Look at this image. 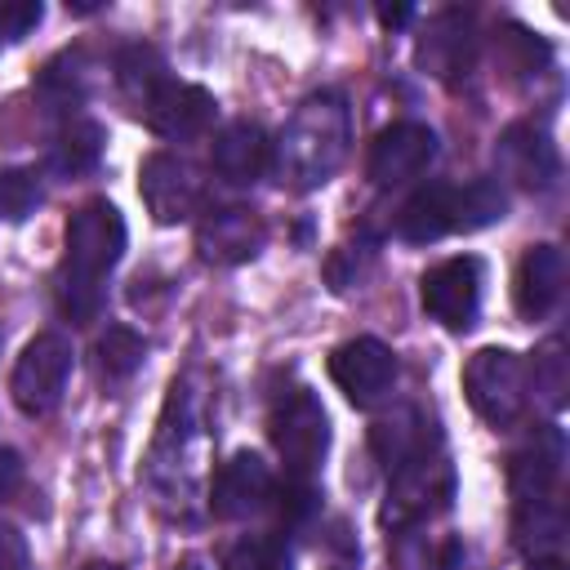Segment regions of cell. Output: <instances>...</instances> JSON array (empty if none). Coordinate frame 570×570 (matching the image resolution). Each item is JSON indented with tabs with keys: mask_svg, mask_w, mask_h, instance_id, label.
Listing matches in <instances>:
<instances>
[{
	"mask_svg": "<svg viewBox=\"0 0 570 570\" xmlns=\"http://www.w3.org/2000/svg\"><path fill=\"white\" fill-rule=\"evenodd\" d=\"M267 227L263 218L249 209V205H227V209H209L196 227V249L205 263H218V267H232V263H245L258 254Z\"/></svg>",
	"mask_w": 570,
	"mask_h": 570,
	"instance_id": "13",
	"label": "cell"
},
{
	"mask_svg": "<svg viewBox=\"0 0 570 570\" xmlns=\"http://www.w3.org/2000/svg\"><path fill=\"white\" fill-rule=\"evenodd\" d=\"M561 472V436L548 428L534 436V445H525L517 459H512V490L521 494V503H543L552 481Z\"/></svg>",
	"mask_w": 570,
	"mask_h": 570,
	"instance_id": "18",
	"label": "cell"
},
{
	"mask_svg": "<svg viewBox=\"0 0 570 570\" xmlns=\"http://www.w3.org/2000/svg\"><path fill=\"white\" fill-rule=\"evenodd\" d=\"M419 294H423V312L432 321H441L445 330H468L481 307V263L472 254L445 258L423 276Z\"/></svg>",
	"mask_w": 570,
	"mask_h": 570,
	"instance_id": "9",
	"label": "cell"
},
{
	"mask_svg": "<svg viewBox=\"0 0 570 570\" xmlns=\"http://www.w3.org/2000/svg\"><path fill=\"white\" fill-rule=\"evenodd\" d=\"M276 499V512H281V521L285 525H294V521H303L307 512H312V485L307 481H289L281 494H272Z\"/></svg>",
	"mask_w": 570,
	"mask_h": 570,
	"instance_id": "28",
	"label": "cell"
},
{
	"mask_svg": "<svg viewBox=\"0 0 570 570\" xmlns=\"http://www.w3.org/2000/svg\"><path fill=\"white\" fill-rule=\"evenodd\" d=\"M405 18H410V9H405V4H396V9H379V22H383V27H401Z\"/></svg>",
	"mask_w": 570,
	"mask_h": 570,
	"instance_id": "31",
	"label": "cell"
},
{
	"mask_svg": "<svg viewBox=\"0 0 570 570\" xmlns=\"http://www.w3.org/2000/svg\"><path fill=\"white\" fill-rule=\"evenodd\" d=\"M432 160H436V134L419 120H396V125L374 134L370 156H365V174L379 187H396V183L419 178Z\"/></svg>",
	"mask_w": 570,
	"mask_h": 570,
	"instance_id": "7",
	"label": "cell"
},
{
	"mask_svg": "<svg viewBox=\"0 0 570 570\" xmlns=\"http://www.w3.org/2000/svg\"><path fill=\"white\" fill-rule=\"evenodd\" d=\"M102 156V125L98 120H71L58 138H53V151H49V165L58 174H85L94 169Z\"/></svg>",
	"mask_w": 570,
	"mask_h": 570,
	"instance_id": "20",
	"label": "cell"
},
{
	"mask_svg": "<svg viewBox=\"0 0 570 570\" xmlns=\"http://www.w3.org/2000/svg\"><path fill=\"white\" fill-rule=\"evenodd\" d=\"M530 570H566L557 557H539V561H530Z\"/></svg>",
	"mask_w": 570,
	"mask_h": 570,
	"instance_id": "32",
	"label": "cell"
},
{
	"mask_svg": "<svg viewBox=\"0 0 570 570\" xmlns=\"http://www.w3.org/2000/svg\"><path fill=\"white\" fill-rule=\"evenodd\" d=\"M423 428H428V423H423L414 410H401V414L374 423L370 445H374V454L396 472V468L414 463L419 454H428V432H423Z\"/></svg>",
	"mask_w": 570,
	"mask_h": 570,
	"instance_id": "19",
	"label": "cell"
},
{
	"mask_svg": "<svg viewBox=\"0 0 570 570\" xmlns=\"http://www.w3.org/2000/svg\"><path fill=\"white\" fill-rule=\"evenodd\" d=\"M18 481H22V459H18V450L0 445V499H4V494H13V490H18Z\"/></svg>",
	"mask_w": 570,
	"mask_h": 570,
	"instance_id": "30",
	"label": "cell"
},
{
	"mask_svg": "<svg viewBox=\"0 0 570 570\" xmlns=\"http://www.w3.org/2000/svg\"><path fill=\"white\" fill-rule=\"evenodd\" d=\"M178 570H200V566H196V561H183V566H178Z\"/></svg>",
	"mask_w": 570,
	"mask_h": 570,
	"instance_id": "34",
	"label": "cell"
},
{
	"mask_svg": "<svg viewBox=\"0 0 570 570\" xmlns=\"http://www.w3.org/2000/svg\"><path fill=\"white\" fill-rule=\"evenodd\" d=\"M0 570H31L27 539L18 534V525H4V521H0Z\"/></svg>",
	"mask_w": 570,
	"mask_h": 570,
	"instance_id": "29",
	"label": "cell"
},
{
	"mask_svg": "<svg viewBox=\"0 0 570 570\" xmlns=\"http://www.w3.org/2000/svg\"><path fill=\"white\" fill-rule=\"evenodd\" d=\"M142 352H147V343L129 325H107V334L98 338V365H102V374L111 383L129 379L142 365Z\"/></svg>",
	"mask_w": 570,
	"mask_h": 570,
	"instance_id": "22",
	"label": "cell"
},
{
	"mask_svg": "<svg viewBox=\"0 0 570 570\" xmlns=\"http://www.w3.org/2000/svg\"><path fill=\"white\" fill-rule=\"evenodd\" d=\"M138 196L156 223H183L200 209V178L191 160L174 151H151L138 169Z\"/></svg>",
	"mask_w": 570,
	"mask_h": 570,
	"instance_id": "8",
	"label": "cell"
},
{
	"mask_svg": "<svg viewBox=\"0 0 570 570\" xmlns=\"http://www.w3.org/2000/svg\"><path fill=\"white\" fill-rule=\"evenodd\" d=\"M40 205V178L31 169H0V218L22 223Z\"/></svg>",
	"mask_w": 570,
	"mask_h": 570,
	"instance_id": "25",
	"label": "cell"
},
{
	"mask_svg": "<svg viewBox=\"0 0 570 570\" xmlns=\"http://www.w3.org/2000/svg\"><path fill=\"white\" fill-rule=\"evenodd\" d=\"M494 49H499V62L512 76H530V71H543L548 67V45L539 36H530L525 27H503L499 40H494Z\"/></svg>",
	"mask_w": 570,
	"mask_h": 570,
	"instance_id": "23",
	"label": "cell"
},
{
	"mask_svg": "<svg viewBox=\"0 0 570 570\" xmlns=\"http://www.w3.org/2000/svg\"><path fill=\"white\" fill-rule=\"evenodd\" d=\"M134 107L147 120V129L160 134V138H196L214 120V94L200 89V85L174 80V76L156 80Z\"/></svg>",
	"mask_w": 570,
	"mask_h": 570,
	"instance_id": "6",
	"label": "cell"
},
{
	"mask_svg": "<svg viewBox=\"0 0 570 570\" xmlns=\"http://www.w3.org/2000/svg\"><path fill=\"white\" fill-rule=\"evenodd\" d=\"M347 107L338 94H312L281 138L272 142V169L289 187H321L347 156Z\"/></svg>",
	"mask_w": 570,
	"mask_h": 570,
	"instance_id": "2",
	"label": "cell"
},
{
	"mask_svg": "<svg viewBox=\"0 0 570 570\" xmlns=\"http://www.w3.org/2000/svg\"><path fill=\"white\" fill-rule=\"evenodd\" d=\"M419 67L436 80H459L472 71V58H476V27H472V13L463 9H445L436 13L423 36H419V49H414Z\"/></svg>",
	"mask_w": 570,
	"mask_h": 570,
	"instance_id": "11",
	"label": "cell"
},
{
	"mask_svg": "<svg viewBox=\"0 0 570 570\" xmlns=\"http://www.w3.org/2000/svg\"><path fill=\"white\" fill-rule=\"evenodd\" d=\"M67 379H71V343H67L62 334H53V330H49V334H36V338L22 347V356H18L13 374H9L13 405H18L22 414L40 419V414H49V410L62 401Z\"/></svg>",
	"mask_w": 570,
	"mask_h": 570,
	"instance_id": "5",
	"label": "cell"
},
{
	"mask_svg": "<svg viewBox=\"0 0 570 570\" xmlns=\"http://www.w3.org/2000/svg\"><path fill=\"white\" fill-rule=\"evenodd\" d=\"M125 254V218L111 200H85L67 218V249L58 267V307L71 325L98 321L107 303V276Z\"/></svg>",
	"mask_w": 570,
	"mask_h": 570,
	"instance_id": "1",
	"label": "cell"
},
{
	"mask_svg": "<svg viewBox=\"0 0 570 570\" xmlns=\"http://www.w3.org/2000/svg\"><path fill=\"white\" fill-rule=\"evenodd\" d=\"M209 165L227 183H258L272 169V138L254 120H232L209 147Z\"/></svg>",
	"mask_w": 570,
	"mask_h": 570,
	"instance_id": "16",
	"label": "cell"
},
{
	"mask_svg": "<svg viewBox=\"0 0 570 570\" xmlns=\"http://www.w3.org/2000/svg\"><path fill=\"white\" fill-rule=\"evenodd\" d=\"M534 392H543L552 405L566 392V356H561V338L543 343V352L534 356Z\"/></svg>",
	"mask_w": 570,
	"mask_h": 570,
	"instance_id": "26",
	"label": "cell"
},
{
	"mask_svg": "<svg viewBox=\"0 0 570 570\" xmlns=\"http://www.w3.org/2000/svg\"><path fill=\"white\" fill-rule=\"evenodd\" d=\"M40 18H45V4L40 0H4L0 4V31H4V40L27 36Z\"/></svg>",
	"mask_w": 570,
	"mask_h": 570,
	"instance_id": "27",
	"label": "cell"
},
{
	"mask_svg": "<svg viewBox=\"0 0 570 570\" xmlns=\"http://www.w3.org/2000/svg\"><path fill=\"white\" fill-rule=\"evenodd\" d=\"M223 570H289V557H285V543L276 534H245L227 552Z\"/></svg>",
	"mask_w": 570,
	"mask_h": 570,
	"instance_id": "24",
	"label": "cell"
},
{
	"mask_svg": "<svg viewBox=\"0 0 570 570\" xmlns=\"http://www.w3.org/2000/svg\"><path fill=\"white\" fill-rule=\"evenodd\" d=\"M463 392L485 423L512 428L530 401V370L508 347H481L463 365Z\"/></svg>",
	"mask_w": 570,
	"mask_h": 570,
	"instance_id": "3",
	"label": "cell"
},
{
	"mask_svg": "<svg viewBox=\"0 0 570 570\" xmlns=\"http://www.w3.org/2000/svg\"><path fill=\"white\" fill-rule=\"evenodd\" d=\"M508 196L494 178H472L463 187H454V232H476L494 218H503Z\"/></svg>",
	"mask_w": 570,
	"mask_h": 570,
	"instance_id": "21",
	"label": "cell"
},
{
	"mask_svg": "<svg viewBox=\"0 0 570 570\" xmlns=\"http://www.w3.org/2000/svg\"><path fill=\"white\" fill-rule=\"evenodd\" d=\"M272 472H267V463L254 454V450H240V454H232L223 468H218V476H214V485H209V508H214V517H223V521H245V517H254L258 508H267L272 503Z\"/></svg>",
	"mask_w": 570,
	"mask_h": 570,
	"instance_id": "12",
	"label": "cell"
},
{
	"mask_svg": "<svg viewBox=\"0 0 570 570\" xmlns=\"http://www.w3.org/2000/svg\"><path fill=\"white\" fill-rule=\"evenodd\" d=\"M330 379L352 405H374L396 383V356L379 338H347L330 352Z\"/></svg>",
	"mask_w": 570,
	"mask_h": 570,
	"instance_id": "10",
	"label": "cell"
},
{
	"mask_svg": "<svg viewBox=\"0 0 570 570\" xmlns=\"http://www.w3.org/2000/svg\"><path fill=\"white\" fill-rule=\"evenodd\" d=\"M494 160H499V169H503L517 187H530V191H539V187H548V183L557 178V147H552V138H548L543 129H534L530 120L503 129V138H499V147H494Z\"/></svg>",
	"mask_w": 570,
	"mask_h": 570,
	"instance_id": "15",
	"label": "cell"
},
{
	"mask_svg": "<svg viewBox=\"0 0 570 570\" xmlns=\"http://www.w3.org/2000/svg\"><path fill=\"white\" fill-rule=\"evenodd\" d=\"M267 436H272L289 481H312V472L321 468V459L330 450V419H325L321 401L307 387H298L276 401V410L267 419Z\"/></svg>",
	"mask_w": 570,
	"mask_h": 570,
	"instance_id": "4",
	"label": "cell"
},
{
	"mask_svg": "<svg viewBox=\"0 0 570 570\" xmlns=\"http://www.w3.org/2000/svg\"><path fill=\"white\" fill-rule=\"evenodd\" d=\"M445 232H454V187L450 183H428L401 205L396 236L410 240V245H428V240H441Z\"/></svg>",
	"mask_w": 570,
	"mask_h": 570,
	"instance_id": "17",
	"label": "cell"
},
{
	"mask_svg": "<svg viewBox=\"0 0 570 570\" xmlns=\"http://www.w3.org/2000/svg\"><path fill=\"white\" fill-rule=\"evenodd\" d=\"M85 570H125V566H116V561H89Z\"/></svg>",
	"mask_w": 570,
	"mask_h": 570,
	"instance_id": "33",
	"label": "cell"
},
{
	"mask_svg": "<svg viewBox=\"0 0 570 570\" xmlns=\"http://www.w3.org/2000/svg\"><path fill=\"white\" fill-rule=\"evenodd\" d=\"M566 289V254L557 245H530L512 276V303L525 321L548 316Z\"/></svg>",
	"mask_w": 570,
	"mask_h": 570,
	"instance_id": "14",
	"label": "cell"
},
{
	"mask_svg": "<svg viewBox=\"0 0 570 570\" xmlns=\"http://www.w3.org/2000/svg\"><path fill=\"white\" fill-rule=\"evenodd\" d=\"M0 45H4V31H0Z\"/></svg>",
	"mask_w": 570,
	"mask_h": 570,
	"instance_id": "35",
	"label": "cell"
}]
</instances>
